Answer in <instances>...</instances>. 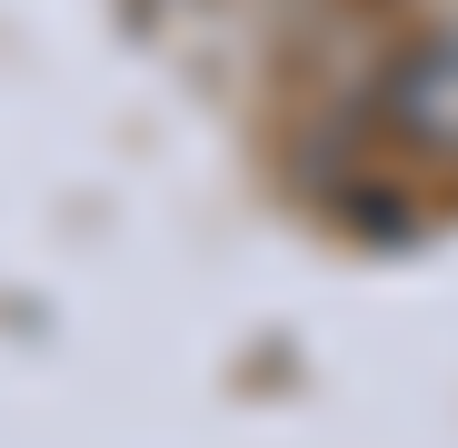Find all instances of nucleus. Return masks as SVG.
Masks as SVG:
<instances>
[{"label": "nucleus", "instance_id": "f257e3e1", "mask_svg": "<svg viewBox=\"0 0 458 448\" xmlns=\"http://www.w3.org/2000/svg\"><path fill=\"white\" fill-rule=\"evenodd\" d=\"M399 120L458 149V50H419V60L399 70Z\"/></svg>", "mask_w": 458, "mask_h": 448}]
</instances>
